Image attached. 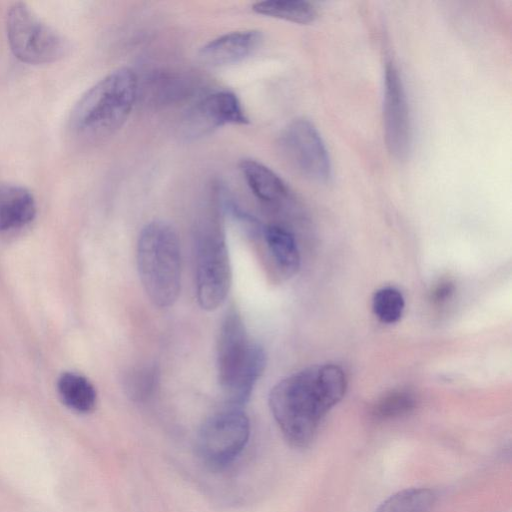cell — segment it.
Instances as JSON below:
<instances>
[{
  "label": "cell",
  "mask_w": 512,
  "mask_h": 512,
  "mask_svg": "<svg viewBox=\"0 0 512 512\" xmlns=\"http://www.w3.org/2000/svg\"><path fill=\"white\" fill-rule=\"evenodd\" d=\"M346 388L345 373L334 364L310 366L280 380L270 391L269 407L286 441L308 446Z\"/></svg>",
  "instance_id": "1"
},
{
  "label": "cell",
  "mask_w": 512,
  "mask_h": 512,
  "mask_svg": "<svg viewBox=\"0 0 512 512\" xmlns=\"http://www.w3.org/2000/svg\"><path fill=\"white\" fill-rule=\"evenodd\" d=\"M138 90V79L131 69L121 67L110 72L74 106L69 120L72 133L85 141L111 136L128 119Z\"/></svg>",
  "instance_id": "2"
},
{
  "label": "cell",
  "mask_w": 512,
  "mask_h": 512,
  "mask_svg": "<svg viewBox=\"0 0 512 512\" xmlns=\"http://www.w3.org/2000/svg\"><path fill=\"white\" fill-rule=\"evenodd\" d=\"M219 385L230 407L240 408L250 398L266 366V354L251 342L240 313L230 308L225 313L217 339Z\"/></svg>",
  "instance_id": "3"
},
{
  "label": "cell",
  "mask_w": 512,
  "mask_h": 512,
  "mask_svg": "<svg viewBox=\"0 0 512 512\" xmlns=\"http://www.w3.org/2000/svg\"><path fill=\"white\" fill-rule=\"evenodd\" d=\"M174 228L160 220L143 227L137 243V267L142 286L157 307L173 305L181 289V253Z\"/></svg>",
  "instance_id": "4"
},
{
  "label": "cell",
  "mask_w": 512,
  "mask_h": 512,
  "mask_svg": "<svg viewBox=\"0 0 512 512\" xmlns=\"http://www.w3.org/2000/svg\"><path fill=\"white\" fill-rule=\"evenodd\" d=\"M195 247L197 301L202 309L213 311L225 301L232 280L225 237L215 220L197 227Z\"/></svg>",
  "instance_id": "5"
},
{
  "label": "cell",
  "mask_w": 512,
  "mask_h": 512,
  "mask_svg": "<svg viewBox=\"0 0 512 512\" xmlns=\"http://www.w3.org/2000/svg\"><path fill=\"white\" fill-rule=\"evenodd\" d=\"M6 31L12 52L28 64L55 62L68 49L64 37L23 2L14 3L8 10Z\"/></svg>",
  "instance_id": "6"
},
{
  "label": "cell",
  "mask_w": 512,
  "mask_h": 512,
  "mask_svg": "<svg viewBox=\"0 0 512 512\" xmlns=\"http://www.w3.org/2000/svg\"><path fill=\"white\" fill-rule=\"evenodd\" d=\"M250 436V422L240 409L230 407L210 416L196 437L197 455L212 469L230 465L244 450Z\"/></svg>",
  "instance_id": "7"
},
{
  "label": "cell",
  "mask_w": 512,
  "mask_h": 512,
  "mask_svg": "<svg viewBox=\"0 0 512 512\" xmlns=\"http://www.w3.org/2000/svg\"><path fill=\"white\" fill-rule=\"evenodd\" d=\"M280 152L303 177L326 183L332 177V162L325 142L312 122L305 118L291 121L278 139Z\"/></svg>",
  "instance_id": "8"
},
{
  "label": "cell",
  "mask_w": 512,
  "mask_h": 512,
  "mask_svg": "<svg viewBox=\"0 0 512 512\" xmlns=\"http://www.w3.org/2000/svg\"><path fill=\"white\" fill-rule=\"evenodd\" d=\"M383 127L388 151L397 159L406 158L412 145L410 111L401 75L391 60L384 70Z\"/></svg>",
  "instance_id": "9"
},
{
  "label": "cell",
  "mask_w": 512,
  "mask_h": 512,
  "mask_svg": "<svg viewBox=\"0 0 512 512\" xmlns=\"http://www.w3.org/2000/svg\"><path fill=\"white\" fill-rule=\"evenodd\" d=\"M248 122L238 97L223 90L195 103L185 115L183 130L187 137L197 138L227 124L244 125Z\"/></svg>",
  "instance_id": "10"
},
{
  "label": "cell",
  "mask_w": 512,
  "mask_h": 512,
  "mask_svg": "<svg viewBox=\"0 0 512 512\" xmlns=\"http://www.w3.org/2000/svg\"><path fill=\"white\" fill-rule=\"evenodd\" d=\"M263 41L258 30H241L218 36L199 51L201 61L209 66L221 67L238 63L255 53Z\"/></svg>",
  "instance_id": "11"
},
{
  "label": "cell",
  "mask_w": 512,
  "mask_h": 512,
  "mask_svg": "<svg viewBox=\"0 0 512 512\" xmlns=\"http://www.w3.org/2000/svg\"><path fill=\"white\" fill-rule=\"evenodd\" d=\"M240 170L253 194L271 206H283L291 201V191L272 169L253 159H244Z\"/></svg>",
  "instance_id": "12"
},
{
  "label": "cell",
  "mask_w": 512,
  "mask_h": 512,
  "mask_svg": "<svg viewBox=\"0 0 512 512\" xmlns=\"http://www.w3.org/2000/svg\"><path fill=\"white\" fill-rule=\"evenodd\" d=\"M36 214L32 193L23 186L0 182V231L21 228Z\"/></svg>",
  "instance_id": "13"
},
{
  "label": "cell",
  "mask_w": 512,
  "mask_h": 512,
  "mask_svg": "<svg viewBox=\"0 0 512 512\" xmlns=\"http://www.w3.org/2000/svg\"><path fill=\"white\" fill-rule=\"evenodd\" d=\"M261 235L275 266L284 277L295 275L300 268V252L294 234L280 224L262 228Z\"/></svg>",
  "instance_id": "14"
},
{
  "label": "cell",
  "mask_w": 512,
  "mask_h": 512,
  "mask_svg": "<svg viewBox=\"0 0 512 512\" xmlns=\"http://www.w3.org/2000/svg\"><path fill=\"white\" fill-rule=\"evenodd\" d=\"M58 393L63 403L78 413H89L95 406L97 394L94 386L84 376L64 373L58 380Z\"/></svg>",
  "instance_id": "15"
},
{
  "label": "cell",
  "mask_w": 512,
  "mask_h": 512,
  "mask_svg": "<svg viewBox=\"0 0 512 512\" xmlns=\"http://www.w3.org/2000/svg\"><path fill=\"white\" fill-rule=\"evenodd\" d=\"M252 10L267 17L297 24H309L317 18L315 6L303 0H267L253 4Z\"/></svg>",
  "instance_id": "16"
},
{
  "label": "cell",
  "mask_w": 512,
  "mask_h": 512,
  "mask_svg": "<svg viewBox=\"0 0 512 512\" xmlns=\"http://www.w3.org/2000/svg\"><path fill=\"white\" fill-rule=\"evenodd\" d=\"M435 494L427 488L402 490L385 500L376 512H430Z\"/></svg>",
  "instance_id": "17"
},
{
  "label": "cell",
  "mask_w": 512,
  "mask_h": 512,
  "mask_svg": "<svg viewBox=\"0 0 512 512\" xmlns=\"http://www.w3.org/2000/svg\"><path fill=\"white\" fill-rule=\"evenodd\" d=\"M159 382V371L155 365L131 368L123 380L124 391L129 399L144 402L154 394Z\"/></svg>",
  "instance_id": "18"
},
{
  "label": "cell",
  "mask_w": 512,
  "mask_h": 512,
  "mask_svg": "<svg viewBox=\"0 0 512 512\" xmlns=\"http://www.w3.org/2000/svg\"><path fill=\"white\" fill-rule=\"evenodd\" d=\"M404 307V297L394 287H383L377 290L372 299L373 312L383 323L397 322L402 316Z\"/></svg>",
  "instance_id": "19"
},
{
  "label": "cell",
  "mask_w": 512,
  "mask_h": 512,
  "mask_svg": "<svg viewBox=\"0 0 512 512\" xmlns=\"http://www.w3.org/2000/svg\"><path fill=\"white\" fill-rule=\"evenodd\" d=\"M415 405L416 399L410 391H393L375 404L373 414L378 419L396 418L412 411Z\"/></svg>",
  "instance_id": "20"
},
{
  "label": "cell",
  "mask_w": 512,
  "mask_h": 512,
  "mask_svg": "<svg viewBox=\"0 0 512 512\" xmlns=\"http://www.w3.org/2000/svg\"><path fill=\"white\" fill-rule=\"evenodd\" d=\"M454 292V285L451 282L440 283L432 292V300L436 303L445 302Z\"/></svg>",
  "instance_id": "21"
}]
</instances>
